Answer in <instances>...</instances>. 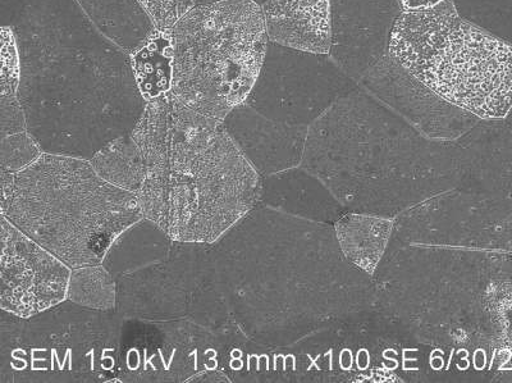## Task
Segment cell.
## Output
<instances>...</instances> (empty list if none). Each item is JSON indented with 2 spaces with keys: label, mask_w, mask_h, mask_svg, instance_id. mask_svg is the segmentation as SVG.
I'll list each match as a JSON object with an SVG mask.
<instances>
[{
  "label": "cell",
  "mask_w": 512,
  "mask_h": 383,
  "mask_svg": "<svg viewBox=\"0 0 512 383\" xmlns=\"http://www.w3.org/2000/svg\"><path fill=\"white\" fill-rule=\"evenodd\" d=\"M233 335H219L190 321L122 318L116 381L187 382L200 372L221 368Z\"/></svg>",
  "instance_id": "8"
},
{
  "label": "cell",
  "mask_w": 512,
  "mask_h": 383,
  "mask_svg": "<svg viewBox=\"0 0 512 383\" xmlns=\"http://www.w3.org/2000/svg\"><path fill=\"white\" fill-rule=\"evenodd\" d=\"M224 125L251 166L262 173L277 170L301 129L271 120L248 104H241L224 118Z\"/></svg>",
  "instance_id": "13"
},
{
  "label": "cell",
  "mask_w": 512,
  "mask_h": 383,
  "mask_svg": "<svg viewBox=\"0 0 512 383\" xmlns=\"http://www.w3.org/2000/svg\"><path fill=\"white\" fill-rule=\"evenodd\" d=\"M354 79L329 54L303 52L269 41L258 81L246 104L271 120L297 125L309 120Z\"/></svg>",
  "instance_id": "9"
},
{
  "label": "cell",
  "mask_w": 512,
  "mask_h": 383,
  "mask_svg": "<svg viewBox=\"0 0 512 383\" xmlns=\"http://www.w3.org/2000/svg\"><path fill=\"white\" fill-rule=\"evenodd\" d=\"M43 153L38 141L27 131L4 136L0 145V171L17 173L25 170Z\"/></svg>",
  "instance_id": "21"
},
{
  "label": "cell",
  "mask_w": 512,
  "mask_h": 383,
  "mask_svg": "<svg viewBox=\"0 0 512 383\" xmlns=\"http://www.w3.org/2000/svg\"><path fill=\"white\" fill-rule=\"evenodd\" d=\"M0 177V214L71 268L103 263L113 241L144 217L137 194L109 184L88 159L43 153Z\"/></svg>",
  "instance_id": "3"
},
{
  "label": "cell",
  "mask_w": 512,
  "mask_h": 383,
  "mask_svg": "<svg viewBox=\"0 0 512 383\" xmlns=\"http://www.w3.org/2000/svg\"><path fill=\"white\" fill-rule=\"evenodd\" d=\"M116 281L122 318L190 321L219 335L239 331L219 281L213 244L175 240L166 257Z\"/></svg>",
  "instance_id": "7"
},
{
  "label": "cell",
  "mask_w": 512,
  "mask_h": 383,
  "mask_svg": "<svg viewBox=\"0 0 512 383\" xmlns=\"http://www.w3.org/2000/svg\"><path fill=\"white\" fill-rule=\"evenodd\" d=\"M254 2L260 4V6H263V4L267 2V0H254Z\"/></svg>",
  "instance_id": "26"
},
{
  "label": "cell",
  "mask_w": 512,
  "mask_h": 383,
  "mask_svg": "<svg viewBox=\"0 0 512 383\" xmlns=\"http://www.w3.org/2000/svg\"><path fill=\"white\" fill-rule=\"evenodd\" d=\"M262 8L272 43L309 53L331 52V0H267Z\"/></svg>",
  "instance_id": "12"
},
{
  "label": "cell",
  "mask_w": 512,
  "mask_h": 383,
  "mask_svg": "<svg viewBox=\"0 0 512 383\" xmlns=\"http://www.w3.org/2000/svg\"><path fill=\"white\" fill-rule=\"evenodd\" d=\"M209 2H217V0H198V4H204Z\"/></svg>",
  "instance_id": "25"
},
{
  "label": "cell",
  "mask_w": 512,
  "mask_h": 383,
  "mask_svg": "<svg viewBox=\"0 0 512 383\" xmlns=\"http://www.w3.org/2000/svg\"><path fill=\"white\" fill-rule=\"evenodd\" d=\"M457 15L512 45V0H454Z\"/></svg>",
  "instance_id": "20"
},
{
  "label": "cell",
  "mask_w": 512,
  "mask_h": 383,
  "mask_svg": "<svg viewBox=\"0 0 512 383\" xmlns=\"http://www.w3.org/2000/svg\"><path fill=\"white\" fill-rule=\"evenodd\" d=\"M94 170L109 184L139 193L146 177V164L131 134L105 145L90 159Z\"/></svg>",
  "instance_id": "17"
},
{
  "label": "cell",
  "mask_w": 512,
  "mask_h": 383,
  "mask_svg": "<svg viewBox=\"0 0 512 383\" xmlns=\"http://www.w3.org/2000/svg\"><path fill=\"white\" fill-rule=\"evenodd\" d=\"M402 13L424 12L436 8L446 0H397Z\"/></svg>",
  "instance_id": "23"
},
{
  "label": "cell",
  "mask_w": 512,
  "mask_h": 383,
  "mask_svg": "<svg viewBox=\"0 0 512 383\" xmlns=\"http://www.w3.org/2000/svg\"><path fill=\"white\" fill-rule=\"evenodd\" d=\"M122 317L64 300L24 319L2 309L0 382H114Z\"/></svg>",
  "instance_id": "6"
},
{
  "label": "cell",
  "mask_w": 512,
  "mask_h": 383,
  "mask_svg": "<svg viewBox=\"0 0 512 383\" xmlns=\"http://www.w3.org/2000/svg\"><path fill=\"white\" fill-rule=\"evenodd\" d=\"M137 86L146 102L171 93L173 49L169 33L155 31L143 47L130 56Z\"/></svg>",
  "instance_id": "16"
},
{
  "label": "cell",
  "mask_w": 512,
  "mask_h": 383,
  "mask_svg": "<svg viewBox=\"0 0 512 383\" xmlns=\"http://www.w3.org/2000/svg\"><path fill=\"white\" fill-rule=\"evenodd\" d=\"M27 132L44 153L88 159L132 134L146 107L130 56L77 0H26L12 24Z\"/></svg>",
  "instance_id": "1"
},
{
  "label": "cell",
  "mask_w": 512,
  "mask_h": 383,
  "mask_svg": "<svg viewBox=\"0 0 512 383\" xmlns=\"http://www.w3.org/2000/svg\"><path fill=\"white\" fill-rule=\"evenodd\" d=\"M329 57L351 79L360 80L390 53L393 27L402 15L397 0H331Z\"/></svg>",
  "instance_id": "11"
},
{
  "label": "cell",
  "mask_w": 512,
  "mask_h": 383,
  "mask_svg": "<svg viewBox=\"0 0 512 383\" xmlns=\"http://www.w3.org/2000/svg\"><path fill=\"white\" fill-rule=\"evenodd\" d=\"M67 299L81 307L117 310V281L100 264L72 268Z\"/></svg>",
  "instance_id": "19"
},
{
  "label": "cell",
  "mask_w": 512,
  "mask_h": 383,
  "mask_svg": "<svg viewBox=\"0 0 512 383\" xmlns=\"http://www.w3.org/2000/svg\"><path fill=\"white\" fill-rule=\"evenodd\" d=\"M105 38L128 56L143 47L157 29L137 0H77Z\"/></svg>",
  "instance_id": "14"
},
{
  "label": "cell",
  "mask_w": 512,
  "mask_h": 383,
  "mask_svg": "<svg viewBox=\"0 0 512 383\" xmlns=\"http://www.w3.org/2000/svg\"><path fill=\"white\" fill-rule=\"evenodd\" d=\"M155 29L169 33L182 17L198 6V0H137Z\"/></svg>",
  "instance_id": "22"
},
{
  "label": "cell",
  "mask_w": 512,
  "mask_h": 383,
  "mask_svg": "<svg viewBox=\"0 0 512 383\" xmlns=\"http://www.w3.org/2000/svg\"><path fill=\"white\" fill-rule=\"evenodd\" d=\"M390 54L438 97L480 120H504L512 111V45L457 15L454 0L402 13Z\"/></svg>",
  "instance_id": "4"
},
{
  "label": "cell",
  "mask_w": 512,
  "mask_h": 383,
  "mask_svg": "<svg viewBox=\"0 0 512 383\" xmlns=\"http://www.w3.org/2000/svg\"><path fill=\"white\" fill-rule=\"evenodd\" d=\"M171 93L201 115L224 120L245 104L269 45L263 8L254 0L198 4L169 31Z\"/></svg>",
  "instance_id": "5"
},
{
  "label": "cell",
  "mask_w": 512,
  "mask_h": 383,
  "mask_svg": "<svg viewBox=\"0 0 512 383\" xmlns=\"http://www.w3.org/2000/svg\"><path fill=\"white\" fill-rule=\"evenodd\" d=\"M189 383H204V382H232L230 376L227 375L226 371L222 368L217 369H208V371H203L198 373L191 378V380L187 381Z\"/></svg>",
  "instance_id": "24"
},
{
  "label": "cell",
  "mask_w": 512,
  "mask_h": 383,
  "mask_svg": "<svg viewBox=\"0 0 512 383\" xmlns=\"http://www.w3.org/2000/svg\"><path fill=\"white\" fill-rule=\"evenodd\" d=\"M0 308L27 319L67 300L72 268L0 217Z\"/></svg>",
  "instance_id": "10"
},
{
  "label": "cell",
  "mask_w": 512,
  "mask_h": 383,
  "mask_svg": "<svg viewBox=\"0 0 512 383\" xmlns=\"http://www.w3.org/2000/svg\"><path fill=\"white\" fill-rule=\"evenodd\" d=\"M173 243L157 223L143 217L113 241L102 264L116 278L166 257Z\"/></svg>",
  "instance_id": "15"
},
{
  "label": "cell",
  "mask_w": 512,
  "mask_h": 383,
  "mask_svg": "<svg viewBox=\"0 0 512 383\" xmlns=\"http://www.w3.org/2000/svg\"><path fill=\"white\" fill-rule=\"evenodd\" d=\"M21 63L12 27L2 29V138L27 131L26 117L20 95Z\"/></svg>",
  "instance_id": "18"
},
{
  "label": "cell",
  "mask_w": 512,
  "mask_h": 383,
  "mask_svg": "<svg viewBox=\"0 0 512 383\" xmlns=\"http://www.w3.org/2000/svg\"><path fill=\"white\" fill-rule=\"evenodd\" d=\"M131 135L146 164L141 212L172 239L214 244L258 205L262 177L223 120L168 93L146 103Z\"/></svg>",
  "instance_id": "2"
}]
</instances>
